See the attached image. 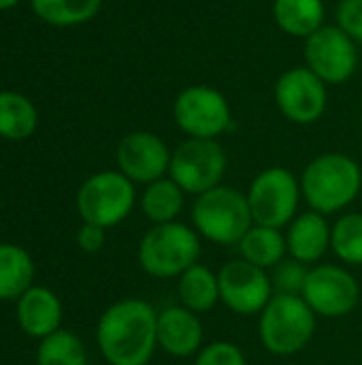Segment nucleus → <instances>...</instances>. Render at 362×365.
Listing matches in <instances>:
<instances>
[{
  "label": "nucleus",
  "instance_id": "f257e3e1",
  "mask_svg": "<svg viewBox=\"0 0 362 365\" xmlns=\"http://www.w3.org/2000/svg\"><path fill=\"white\" fill-rule=\"evenodd\" d=\"M96 344L109 365H149L158 351V310L139 297L111 304L98 319Z\"/></svg>",
  "mask_w": 362,
  "mask_h": 365
},
{
  "label": "nucleus",
  "instance_id": "f03ea898",
  "mask_svg": "<svg viewBox=\"0 0 362 365\" xmlns=\"http://www.w3.org/2000/svg\"><path fill=\"white\" fill-rule=\"evenodd\" d=\"M299 180L307 210L329 218L344 214L358 199L362 167L344 152H326L309 160Z\"/></svg>",
  "mask_w": 362,
  "mask_h": 365
},
{
  "label": "nucleus",
  "instance_id": "7ed1b4c3",
  "mask_svg": "<svg viewBox=\"0 0 362 365\" xmlns=\"http://www.w3.org/2000/svg\"><path fill=\"white\" fill-rule=\"evenodd\" d=\"M203 237L192 225L181 220L151 225L139 242V267L156 280H177L186 269L198 263Z\"/></svg>",
  "mask_w": 362,
  "mask_h": 365
},
{
  "label": "nucleus",
  "instance_id": "20e7f679",
  "mask_svg": "<svg viewBox=\"0 0 362 365\" xmlns=\"http://www.w3.org/2000/svg\"><path fill=\"white\" fill-rule=\"evenodd\" d=\"M190 218L194 231L215 246H237L254 227L245 192L228 184L194 197Z\"/></svg>",
  "mask_w": 362,
  "mask_h": 365
},
{
  "label": "nucleus",
  "instance_id": "39448f33",
  "mask_svg": "<svg viewBox=\"0 0 362 365\" xmlns=\"http://www.w3.org/2000/svg\"><path fill=\"white\" fill-rule=\"evenodd\" d=\"M318 327V317L301 295H273L258 314V338L273 357H294L303 353Z\"/></svg>",
  "mask_w": 362,
  "mask_h": 365
},
{
  "label": "nucleus",
  "instance_id": "423d86ee",
  "mask_svg": "<svg viewBox=\"0 0 362 365\" xmlns=\"http://www.w3.org/2000/svg\"><path fill=\"white\" fill-rule=\"evenodd\" d=\"M137 203V184L117 169L90 175L77 192V212L81 220L102 229L122 225L132 214Z\"/></svg>",
  "mask_w": 362,
  "mask_h": 365
},
{
  "label": "nucleus",
  "instance_id": "0eeeda50",
  "mask_svg": "<svg viewBox=\"0 0 362 365\" xmlns=\"http://www.w3.org/2000/svg\"><path fill=\"white\" fill-rule=\"evenodd\" d=\"M245 197L254 225L284 231L299 216L301 180L286 167H267L250 182Z\"/></svg>",
  "mask_w": 362,
  "mask_h": 365
},
{
  "label": "nucleus",
  "instance_id": "6e6552de",
  "mask_svg": "<svg viewBox=\"0 0 362 365\" xmlns=\"http://www.w3.org/2000/svg\"><path fill=\"white\" fill-rule=\"evenodd\" d=\"M173 120L190 139H220L233 126V109L218 88L194 83L173 101Z\"/></svg>",
  "mask_w": 362,
  "mask_h": 365
},
{
  "label": "nucleus",
  "instance_id": "1a4fd4ad",
  "mask_svg": "<svg viewBox=\"0 0 362 365\" xmlns=\"http://www.w3.org/2000/svg\"><path fill=\"white\" fill-rule=\"evenodd\" d=\"M228 169V156L220 139H190L186 137L171 158L169 178L190 197H198L220 184Z\"/></svg>",
  "mask_w": 362,
  "mask_h": 365
},
{
  "label": "nucleus",
  "instance_id": "9d476101",
  "mask_svg": "<svg viewBox=\"0 0 362 365\" xmlns=\"http://www.w3.org/2000/svg\"><path fill=\"white\" fill-rule=\"evenodd\" d=\"M301 297L318 319H344L361 304V284L350 267L318 263L309 267Z\"/></svg>",
  "mask_w": 362,
  "mask_h": 365
},
{
  "label": "nucleus",
  "instance_id": "9b49d317",
  "mask_svg": "<svg viewBox=\"0 0 362 365\" xmlns=\"http://www.w3.org/2000/svg\"><path fill=\"white\" fill-rule=\"evenodd\" d=\"M305 66L326 86H339L354 77L358 68V43L352 41L337 24H324L305 38Z\"/></svg>",
  "mask_w": 362,
  "mask_h": 365
},
{
  "label": "nucleus",
  "instance_id": "f8f14e48",
  "mask_svg": "<svg viewBox=\"0 0 362 365\" xmlns=\"http://www.w3.org/2000/svg\"><path fill=\"white\" fill-rule=\"evenodd\" d=\"M273 98L280 113L299 126L316 124L329 105V86L305 64L292 66L280 75L273 88Z\"/></svg>",
  "mask_w": 362,
  "mask_h": 365
},
{
  "label": "nucleus",
  "instance_id": "ddd939ff",
  "mask_svg": "<svg viewBox=\"0 0 362 365\" xmlns=\"http://www.w3.org/2000/svg\"><path fill=\"white\" fill-rule=\"evenodd\" d=\"M218 280L220 304L239 317H258L275 295L271 274L241 257L226 261L218 269Z\"/></svg>",
  "mask_w": 362,
  "mask_h": 365
},
{
  "label": "nucleus",
  "instance_id": "4468645a",
  "mask_svg": "<svg viewBox=\"0 0 362 365\" xmlns=\"http://www.w3.org/2000/svg\"><path fill=\"white\" fill-rule=\"evenodd\" d=\"M173 150L169 143L151 130H132L124 135L115 150L117 171L130 182L147 186L169 175Z\"/></svg>",
  "mask_w": 362,
  "mask_h": 365
},
{
  "label": "nucleus",
  "instance_id": "2eb2a0df",
  "mask_svg": "<svg viewBox=\"0 0 362 365\" xmlns=\"http://www.w3.org/2000/svg\"><path fill=\"white\" fill-rule=\"evenodd\" d=\"M205 346V327L201 314L177 306L158 310V351L175 359H190Z\"/></svg>",
  "mask_w": 362,
  "mask_h": 365
},
{
  "label": "nucleus",
  "instance_id": "dca6fc26",
  "mask_svg": "<svg viewBox=\"0 0 362 365\" xmlns=\"http://www.w3.org/2000/svg\"><path fill=\"white\" fill-rule=\"evenodd\" d=\"M331 229L333 225L326 216L314 210L299 212V216L284 229L288 257L305 263L307 267L322 263L331 252Z\"/></svg>",
  "mask_w": 362,
  "mask_h": 365
},
{
  "label": "nucleus",
  "instance_id": "f3484780",
  "mask_svg": "<svg viewBox=\"0 0 362 365\" xmlns=\"http://www.w3.org/2000/svg\"><path fill=\"white\" fill-rule=\"evenodd\" d=\"M19 329L36 340H43L62 329V302L47 287H30L15 306Z\"/></svg>",
  "mask_w": 362,
  "mask_h": 365
},
{
  "label": "nucleus",
  "instance_id": "a211bd4d",
  "mask_svg": "<svg viewBox=\"0 0 362 365\" xmlns=\"http://www.w3.org/2000/svg\"><path fill=\"white\" fill-rule=\"evenodd\" d=\"M273 19L282 32L305 41L326 24V6L324 0H273Z\"/></svg>",
  "mask_w": 362,
  "mask_h": 365
},
{
  "label": "nucleus",
  "instance_id": "6ab92c4d",
  "mask_svg": "<svg viewBox=\"0 0 362 365\" xmlns=\"http://www.w3.org/2000/svg\"><path fill=\"white\" fill-rule=\"evenodd\" d=\"M186 197L188 195L181 190V186L166 175L143 186V192L139 195V207L151 225H166L179 220L186 207Z\"/></svg>",
  "mask_w": 362,
  "mask_h": 365
},
{
  "label": "nucleus",
  "instance_id": "aec40b11",
  "mask_svg": "<svg viewBox=\"0 0 362 365\" xmlns=\"http://www.w3.org/2000/svg\"><path fill=\"white\" fill-rule=\"evenodd\" d=\"M179 304L196 314H207L220 304V280L218 272L196 263L177 278Z\"/></svg>",
  "mask_w": 362,
  "mask_h": 365
},
{
  "label": "nucleus",
  "instance_id": "412c9836",
  "mask_svg": "<svg viewBox=\"0 0 362 365\" xmlns=\"http://www.w3.org/2000/svg\"><path fill=\"white\" fill-rule=\"evenodd\" d=\"M239 257L260 269L271 272L288 257L286 235L282 229H271L262 225H254L237 244Z\"/></svg>",
  "mask_w": 362,
  "mask_h": 365
},
{
  "label": "nucleus",
  "instance_id": "4be33fe9",
  "mask_svg": "<svg viewBox=\"0 0 362 365\" xmlns=\"http://www.w3.org/2000/svg\"><path fill=\"white\" fill-rule=\"evenodd\" d=\"M34 280V263L26 248L0 244V302H17Z\"/></svg>",
  "mask_w": 362,
  "mask_h": 365
},
{
  "label": "nucleus",
  "instance_id": "5701e85b",
  "mask_svg": "<svg viewBox=\"0 0 362 365\" xmlns=\"http://www.w3.org/2000/svg\"><path fill=\"white\" fill-rule=\"evenodd\" d=\"M38 124L36 107L19 92H0V137L9 141L28 139Z\"/></svg>",
  "mask_w": 362,
  "mask_h": 365
},
{
  "label": "nucleus",
  "instance_id": "b1692460",
  "mask_svg": "<svg viewBox=\"0 0 362 365\" xmlns=\"http://www.w3.org/2000/svg\"><path fill=\"white\" fill-rule=\"evenodd\" d=\"M331 252L346 267H362V212H344L331 229Z\"/></svg>",
  "mask_w": 362,
  "mask_h": 365
},
{
  "label": "nucleus",
  "instance_id": "393cba45",
  "mask_svg": "<svg viewBox=\"0 0 362 365\" xmlns=\"http://www.w3.org/2000/svg\"><path fill=\"white\" fill-rule=\"evenodd\" d=\"M38 19L51 26L68 28L94 19L102 0H30Z\"/></svg>",
  "mask_w": 362,
  "mask_h": 365
},
{
  "label": "nucleus",
  "instance_id": "a878e982",
  "mask_svg": "<svg viewBox=\"0 0 362 365\" xmlns=\"http://www.w3.org/2000/svg\"><path fill=\"white\" fill-rule=\"evenodd\" d=\"M36 365H87L85 344L73 331L58 329L41 340L36 349Z\"/></svg>",
  "mask_w": 362,
  "mask_h": 365
},
{
  "label": "nucleus",
  "instance_id": "bb28decb",
  "mask_svg": "<svg viewBox=\"0 0 362 365\" xmlns=\"http://www.w3.org/2000/svg\"><path fill=\"white\" fill-rule=\"evenodd\" d=\"M269 274H271V282L277 295H301L305 289L309 267L305 263H299L292 257H286Z\"/></svg>",
  "mask_w": 362,
  "mask_h": 365
},
{
  "label": "nucleus",
  "instance_id": "cd10ccee",
  "mask_svg": "<svg viewBox=\"0 0 362 365\" xmlns=\"http://www.w3.org/2000/svg\"><path fill=\"white\" fill-rule=\"evenodd\" d=\"M192 365H247V357L239 344L228 340H215L201 349Z\"/></svg>",
  "mask_w": 362,
  "mask_h": 365
},
{
  "label": "nucleus",
  "instance_id": "c85d7f7f",
  "mask_svg": "<svg viewBox=\"0 0 362 365\" xmlns=\"http://www.w3.org/2000/svg\"><path fill=\"white\" fill-rule=\"evenodd\" d=\"M335 19L352 41L362 45V0H339Z\"/></svg>",
  "mask_w": 362,
  "mask_h": 365
},
{
  "label": "nucleus",
  "instance_id": "c756f323",
  "mask_svg": "<svg viewBox=\"0 0 362 365\" xmlns=\"http://www.w3.org/2000/svg\"><path fill=\"white\" fill-rule=\"evenodd\" d=\"M105 242H107V229L102 227L83 222L77 231V246L87 255L100 252L105 248Z\"/></svg>",
  "mask_w": 362,
  "mask_h": 365
},
{
  "label": "nucleus",
  "instance_id": "7c9ffc66",
  "mask_svg": "<svg viewBox=\"0 0 362 365\" xmlns=\"http://www.w3.org/2000/svg\"><path fill=\"white\" fill-rule=\"evenodd\" d=\"M21 0H0V11H9L13 6H17Z\"/></svg>",
  "mask_w": 362,
  "mask_h": 365
}]
</instances>
